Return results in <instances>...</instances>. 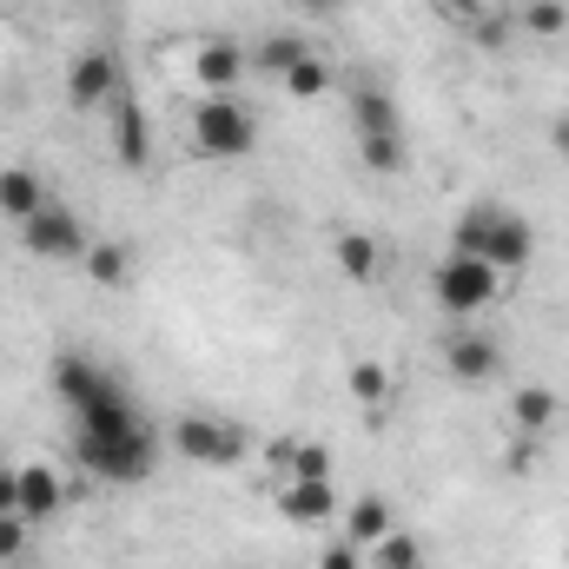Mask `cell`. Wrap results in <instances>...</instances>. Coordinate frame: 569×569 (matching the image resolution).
I'll list each match as a JSON object with an SVG mask.
<instances>
[{"instance_id": "cell-1", "label": "cell", "mask_w": 569, "mask_h": 569, "mask_svg": "<svg viewBox=\"0 0 569 569\" xmlns=\"http://www.w3.org/2000/svg\"><path fill=\"white\" fill-rule=\"evenodd\" d=\"M73 425H80L73 457L87 463V477H100V483H146V477H152L159 443H152L146 418L127 398H113V405H100V411H87V418H73Z\"/></svg>"}, {"instance_id": "cell-2", "label": "cell", "mask_w": 569, "mask_h": 569, "mask_svg": "<svg viewBox=\"0 0 569 569\" xmlns=\"http://www.w3.org/2000/svg\"><path fill=\"white\" fill-rule=\"evenodd\" d=\"M450 246H457V252H470V259H483V266H497V272H517V266H530L537 232H530V219H523V212H510V206L483 199V206L457 212Z\"/></svg>"}, {"instance_id": "cell-3", "label": "cell", "mask_w": 569, "mask_h": 569, "mask_svg": "<svg viewBox=\"0 0 569 569\" xmlns=\"http://www.w3.org/2000/svg\"><path fill=\"white\" fill-rule=\"evenodd\" d=\"M192 140H199V152H212V159H246L259 146V113L239 93H212L192 113Z\"/></svg>"}, {"instance_id": "cell-4", "label": "cell", "mask_w": 569, "mask_h": 569, "mask_svg": "<svg viewBox=\"0 0 569 569\" xmlns=\"http://www.w3.org/2000/svg\"><path fill=\"white\" fill-rule=\"evenodd\" d=\"M430 291H437V305H443V311L470 318V311H483V305L503 291V272H497V266H483V259H470V252H450V259L430 272Z\"/></svg>"}, {"instance_id": "cell-5", "label": "cell", "mask_w": 569, "mask_h": 569, "mask_svg": "<svg viewBox=\"0 0 569 569\" xmlns=\"http://www.w3.org/2000/svg\"><path fill=\"white\" fill-rule=\"evenodd\" d=\"M172 443H179V457L226 470V463L246 457L252 437H246V425H226V418H179V425H172Z\"/></svg>"}, {"instance_id": "cell-6", "label": "cell", "mask_w": 569, "mask_h": 569, "mask_svg": "<svg viewBox=\"0 0 569 569\" xmlns=\"http://www.w3.org/2000/svg\"><path fill=\"white\" fill-rule=\"evenodd\" d=\"M53 391H60V405L73 411V418H87V411H100V405H113V398H127L93 358H80V351H60L53 358Z\"/></svg>"}, {"instance_id": "cell-7", "label": "cell", "mask_w": 569, "mask_h": 569, "mask_svg": "<svg viewBox=\"0 0 569 569\" xmlns=\"http://www.w3.org/2000/svg\"><path fill=\"white\" fill-rule=\"evenodd\" d=\"M20 246L33 252V259H87V226L67 212V206H40L27 226H20Z\"/></svg>"}, {"instance_id": "cell-8", "label": "cell", "mask_w": 569, "mask_h": 569, "mask_svg": "<svg viewBox=\"0 0 569 569\" xmlns=\"http://www.w3.org/2000/svg\"><path fill=\"white\" fill-rule=\"evenodd\" d=\"M443 371H450L457 385H490V378L503 371V345H497L490 331H450V338H443Z\"/></svg>"}, {"instance_id": "cell-9", "label": "cell", "mask_w": 569, "mask_h": 569, "mask_svg": "<svg viewBox=\"0 0 569 569\" xmlns=\"http://www.w3.org/2000/svg\"><path fill=\"white\" fill-rule=\"evenodd\" d=\"M113 93H120V67H113V53H107V47L80 53L73 73H67V107H73V113H93V107H113Z\"/></svg>"}, {"instance_id": "cell-10", "label": "cell", "mask_w": 569, "mask_h": 569, "mask_svg": "<svg viewBox=\"0 0 569 569\" xmlns=\"http://www.w3.org/2000/svg\"><path fill=\"white\" fill-rule=\"evenodd\" d=\"M279 510H284V523L318 530V523L338 517V483H331V477H291V483L279 490Z\"/></svg>"}, {"instance_id": "cell-11", "label": "cell", "mask_w": 569, "mask_h": 569, "mask_svg": "<svg viewBox=\"0 0 569 569\" xmlns=\"http://www.w3.org/2000/svg\"><path fill=\"white\" fill-rule=\"evenodd\" d=\"M113 159H120V166H133V172L152 159V127H146V107L127 93V87L113 93Z\"/></svg>"}, {"instance_id": "cell-12", "label": "cell", "mask_w": 569, "mask_h": 569, "mask_svg": "<svg viewBox=\"0 0 569 569\" xmlns=\"http://www.w3.org/2000/svg\"><path fill=\"white\" fill-rule=\"evenodd\" d=\"M246 67H252V60H246L239 40H206V47L192 53V80H199L206 93H232V87L246 80Z\"/></svg>"}, {"instance_id": "cell-13", "label": "cell", "mask_w": 569, "mask_h": 569, "mask_svg": "<svg viewBox=\"0 0 569 569\" xmlns=\"http://www.w3.org/2000/svg\"><path fill=\"white\" fill-rule=\"evenodd\" d=\"M351 127H358V140H378V133H405L398 93H391V87H378V80H365V87L351 93Z\"/></svg>"}, {"instance_id": "cell-14", "label": "cell", "mask_w": 569, "mask_h": 569, "mask_svg": "<svg viewBox=\"0 0 569 569\" xmlns=\"http://www.w3.org/2000/svg\"><path fill=\"white\" fill-rule=\"evenodd\" d=\"M67 497H73V490L60 483V470H47V463H20V517H27V523H47Z\"/></svg>"}, {"instance_id": "cell-15", "label": "cell", "mask_w": 569, "mask_h": 569, "mask_svg": "<svg viewBox=\"0 0 569 569\" xmlns=\"http://www.w3.org/2000/svg\"><path fill=\"white\" fill-rule=\"evenodd\" d=\"M557 418H563V405H557L550 385H517L510 391V425H517V437H550Z\"/></svg>"}, {"instance_id": "cell-16", "label": "cell", "mask_w": 569, "mask_h": 569, "mask_svg": "<svg viewBox=\"0 0 569 569\" xmlns=\"http://www.w3.org/2000/svg\"><path fill=\"white\" fill-rule=\"evenodd\" d=\"M266 457H272V470L284 483L291 477H331V450L311 443V437H279V443H266Z\"/></svg>"}, {"instance_id": "cell-17", "label": "cell", "mask_w": 569, "mask_h": 569, "mask_svg": "<svg viewBox=\"0 0 569 569\" xmlns=\"http://www.w3.org/2000/svg\"><path fill=\"white\" fill-rule=\"evenodd\" d=\"M398 530V517H391V497H351V510H345V537L358 543V550H371L378 537H391Z\"/></svg>"}, {"instance_id": "cell-18", "label": "cell", "mask_w": 569, "mask_h": 569, "mask_svg": "<svg viewBox=\"0 0 569 569\" xmlns=\"http://www.w3.org/2000/svg\"><path fill=\"white\" fill-rule=\"evenodd\" d=\"M40 206H47V186H40V172H27V166H7V172H0V212H7L13 226H27Z\"/></svg>"}, {"instance_id": "cell-19", "label": "cell", "mask_w": 569, "mask_h": 569, "mask_svg": "<svg viewBox=\"0 0 569 569\" xmlns=\"http://www.w3.org/2000/svg\"><path fill=\"white\" fill-rule=\"evenodd\" d=\"M133 246H120V239H107V246H87V279L100 284V291H127L133 284Z\"/></svg>"}, {"instance_id": "cell-20", "label": "cell", "mask_w": 569, "mask_h": 569, "mask_svg": "<svg viewBox=\"0 0 569 569\" xmlns=\"http://www.w3.org/2000/svg\"><path fill=\"white\" fill-rule=\"evenodd\" d=\"M331 259H338V272H345L351 284H371V272H378V239L351 226V232L331 239Z\"/></svg>"}, {"instance_id": "cell-21", "label": "cell", "mask_w": 569, "mask_h": 569, "mask_svg": "<svg viewBox=\"0 0 569 569\" xmlns=\"http://www.w3.org/2000/svg\"><path fill=\"white\" fill-rule=\"evenodd\" d=\"M246 60H252L259 73H272V80H284V73L298 67V60H311V47H305L298 33H266V40H259V47H252Z\"/></svg>"}, {"instance_id": "cell-22", "label": "cell", "mask_w": 569, "mask_h": 569, "mask_svg": "<svg viewBox=\"0 0 569 569\" xmlns=\"http://www.w3.org/2000/svg\"><path fill=\"white\" fill-rule=\"evenodd\" d=\"M345 385H351V398H358L365 411H385V405H391V371H385L378 358H358V365L345 371Z\"/></svg>"}, {"instance_id": "cell-23", "label": "cell", "mask_w": 569, "mask_h": 569, "mask_svg": "<svg viewBox=\"0 0 569 569\" xmlns=\"http://www.w3.org/2000/svg\"><path fill=\"white\" fill-rule=\"evenodd\" d=\"M365 557H371V569H425V543H418L411 530H391V537H378Z\"/></svg>"}, {"instance_id": "cell-24", "label": "cell", "mask_w": 569, "mask_h": 569, "mask_svg": "<svg viewBox=\"0 0 569 569\" xmlns=\"http://www.w3.org/2000/svg\"><path fill=\"white\" fill-rule=\"evenodd\" d=\"M279 87H284V93H291V100H318V93H325V87H331V67H325V60H318V53H311V60H298V67H291V73H284Z\"/></svg>"}, {"instance_id": "cell-25", "label": "cell", "mask_w": 569, "mask_h": 569, "mask_svg": "<svg viewBox=\"0 0 569 569\" xmlns=\"http://www.w3.org/2000/svg\"><path fill=\"white\" fill-rule=\"evenodd\" d=\"M358 159L371 166V172H405V133H378V140H358Z\"/></svg>"}, {"instance_id": "cell-26", "label": "cell", "mask_w": 569, "mask_h": 569, "mask_svg": "<svg viewBox=\"0 0 569 569\" xmlns=\"http://www.w3.org/2000/svg\"><path fill=\"white\" fill-rule=\"evenodd\" d=\"M517 20H523V33L550 40V33H563V27H569V7H563V0H530V7L517 13Z\"/></svg>"}, {"instance_id": "cell-27", "label": "cell", "mask_w": 569, "mask_h": 569, "mask_svg": "<svg viewBox=\"0 0 569 569\" xmlns=\"http://www.w3.org/2000/svg\"><path fill=\"white\" fill-rule=\"evenodd\" d=\"M20 550H27V517H0V557L13 563Z\"/></svg>"}, {"instance_id": "cell-28", "label": "cell", "mask_w": 569, "mask_h": 569, "mask_svg": "<svg viewBox=\"0 0 569 569\" xmlns=\"http://www.w3.org/2000/svg\"><path fill=\"white\" fill-rule=\"evenodd\" d=\"M318 569H365V550H358V543L345 537V543H331V550L318 557Z\"/></svg>"}, {"instance_id": "cell-29", "label": "cell", "mask_w": 569, "mask_h": 569, "mask_svg": "<svg viewBox=\"0 0 569 569\" xmlns=\"http://www.w3.org/2000/svg\"><path fill=\"white\" fill-rule=\"evenodd\" d=\"M477 40L483 47H503L510 40V13H477Z\"/></svg>"}, {"instance_id": "cell-30", "label": "cell", "mask_w": 569, "mask_h": 569, "mask_svg": "<svg viewBox=\"0 0 569 569\" xmlns=\"http://www.w3.org/2000/svg\"><path fill=\"white\" fill-rule=\"evenodd\" d=\"M0 517H20V470H0Z\"/></svg>"}, {"instance_id": "cell-31", "label": "cell", "mask_w": 569, "mask_h": 569, "mask_svg": "<svg viewBox=\"0 0 569 569\" xmlns=\"http://www.w3.org/2000/svg\"><path fill=\"white\" fill-rule=\"evenodd\" d=\"M437 7H450V13H490L497 0H437Z\"/></svg>"}, {"instance_id": "cell-32", "label": "cell", "mask_w": 569, "mask_h": 569, "mask_svg": "<svg viewBox=\"0 0 569 569\" xmlns=\"http://www.w3.org/2000/svg\"><path fill=\"white\" fill-rule=\"evenodd\" d=\"M550 152H563V159H569V113L550 127Z\"/></svg>"}, {"instance_id": "cell-33", "label": "cell", "mask_w": 569, "mask_h": 569, "mask_svg": "<svg viewBox=\"0 0 569 569\" xmlns=\"http://www.w3.org/2000/svg\"><path fill=\"white\" fill-rule=\"evenodd\" d=\"M284 7H298V13H325V7H338V0H284Z\"/></svg>"}]
</instances>
